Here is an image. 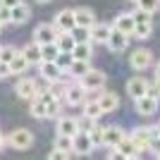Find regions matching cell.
I'll list each match as a JSON object with an SVG mask.
<instances>
[{"mask_svg":"<svg viewBox=\"0 0 160 160\" xmlns=\"http://www.w3.org/2000/svg\"><path fill=\"white\" fill-rule=\"evenodd\" d=\"M88 98V91L84 88L79 79H74V84H67V91H65V103L69 108H77V105H84V100Z\"/></svg>","mask_w":160,"mask_h":160,"instance_id":"cell-1","label":"cell"},{"mask_svg":"<svg viewBox=\"0 0 160 160\" xmlns=\"http://www.w3.org/2000/svg\"><path fill=\"white\" fill-rule=\"evenodd\" d=\"M129 65H132V69H136V72H143V69H148V67L153 65V53H151L148 48H136V50L129 55Z\"/></svg>","mask_w":160,"mask_h":160,"instance_id":"cell-2","label":"cell"},{"mask_svg":"<svg viewBox=\"0 0 160 160\" xmlns=\"http://www.w3.org/2000/svg\"><path fill=\"white\" fill-rule=\"evenodd\" d=\"M31 143H33V134L29 129H14L7 136V146L17 148V151H27V148H31Z\"/></svg>","mask_w":160,"mask_h":160,"instance_id":"cell-3","label":"cell"},{"mask_svg":"<svg viewBox=\"0 0 160 160\" xmlns=\"http://www.w3.org/2000/svg\"><path fill=\"white\" fill-rule=\"evenodd\" d=\"M14 93H17V98H22V100H31V98L38 96V84H36L33 79H29V77H24V79L17 81Z\"/></svg>","mask_w":160,"mask_h":160,"instance_id":"cell-4","label":"cell"},{"mask_svg":"<svg viewBox=\"0 0 160 160\" xmlns=\"http://www.w3.org/2000/svg\"><path fill=\"white\" fill-rule=\"evenodd\" d=\"M79 81L84 84L86 91H100V88L105 86V74L100 72V69H88Z\"/></svg>","mask_w":160,"mask_h":160,"instance_id":"cell-5","label":"cell"},{"mask_svg":"<svg viewBox=\"0 0 160 160\" xmlns=\"http://www.w3.org/2000/svg\"><path fill=\"white\" fill-rule=\"evenodd\" d=\"M38 72H41V77H43L48 84L62 79V74H65L60 67H58V62H55V60H41L38 62Z\"/></svg>","mask_w":160,"mask_h":160,"instance_id":"cell-6","label":"cell"},{"mask_svg":"<svg viewBox=\"0 0 160 160\" xmlns=\"http://www.w3.org/2000/svg\"><path fill=\"white\" fill-rule=\"evenodd\" d=\"M129 136H132V141L141 148V151H148L151 139L155 136V129H153V127H136V129H132V134H129Z\"/></svg>","mask_w":160,"mask_h":160,"instance_id":"cell-7","label":"cell"},{"mask_svg":"<svg viewBox=\"0 0 160 160\" xmlns=\"http://www.w3.org/2000/svg\"><path fill=\"white\" fill-rule=\"evenodd\" d=\"M134 105H136V112H139L141 117H153V115L158 112V98H153V96H148V93L136 98Z\"/></svg>","mask_w":160,"mask_h":160,"instance_id":"cell-8","label":"cell"},{"mask_svg":"<svg viewBox=\"0 0 160 160\" xmlns=\"http://www.w3.org/2000/svg\"><path fill=\"white\" fill-rule=\"evenodd\" d=\"M112 53H124L127 50V46H129V33H124V31H120V29H115L112 27V31H110V38H108V43H105Z\"/></svg>","mask_w":160,"mask_h":160,"instance_id":"cell-9","label":"cell"},{"mask_svg":"<svg viewBox=\"0 0 160 160\" xmlns=\"http://www.w3.org/2000/svg\"><path fill=\"white\" fill-rule=\"evenodd\" d=\"M79 129V117H72V115H60L58 117V134H67V136H77Z\"/></svg>","mask_w":160,"mask_h":160,"instance_id":"cell-10","label":"cell"},{"mask_svg":"<svg viewBox=\"0 0 160 160\" xmlns=\"http://www.w3.org/2000/svg\"><path fill=\"white\" fill-rule=\"evenodd\" d=\"M55 29L58 31H72L74 27H77V19H74V10H60V12L55 14V19H53Z\"/></svg>","mask_w":160,"mask_h":160,"instance_id":"cell-11","label":"cell"},{"mask_svg":"<svg viewBox=\"0 0 160 160\" xmlns=\"http://www.w3.org/2000/svg\"><path fill=\"white\" fill-rule=\"evenodd\" d=\"M148 86H151V84H148L143 77H132V79L127 81V96L132 100H136V98L148 93Z\"/></svg>","mask_w":160,"mask_h":160,"instance_id":"cell-12","label":"cell"},{"mask_svg":"<svg viewBox=\"0 0 160 160\" xmlns=\"http://www.w3.org/2000/svg\"><path fill=\"white\" fill-rule=\"evenodd\" d=\"M58 38V29H55V24H38V27L33 29V41L36 43H50V41Z\"/></svg>","mask_w":160,"mask_h":160,"instance_id":"cell-13","label":"cell"},{"mask_svg":"<svg viewBox=\"0 0 160 160\" xmlns=\"http://www.w3.org/2000/svg\"><path fill=\"white\" fill-rule=\"evenodd\" d=\"M93 141H91V136H88V132H79L77 136H74V153L77 155H88L93 153Z\"/></svg>","mask_w":160,"mask_h":160,"instance_id":"cell-14","label":"cell"},{"mask_svg":"<svg viewBox=\"0 0 160 160\" xmlns=\"http://www.w3.org/2000/svg\"><path fill=\"white\" fill-rule=\"evenodd\" d=\"M10 19H12L10 24H27V22L31 19V7L22 0L19 5H14L12 10H10Z\"/></svg>","mask_w":160,"mask_h":160,"instance_id":"cell-15","label":"cell"},{"mask_svg":"<svg viewBox=\"0 0 160 160\" xmlns=\"http://www.w3.org/2000/svg\"><path fill=\"white\" fill-rule=\"evenodd\" d=\"M127 136V132L122 127H105V134H103V146L105 148H115L122 139Z\"/></svg>","mask_w":160,"mask_h":160,"instance_id":"cell-16","label":"cell"},{"mask_svg":"<svg viewBox=\"0 0 160 160\" xmlns=\"http://www.w3.org/2000/svg\"><path fill=\"white\" fill-rule=\"evenodd\" d=\"M103 108V112H115L117 108H120V96L115 93V91H103L100 96H96Z\"/></svg>","mask_w":160,"mask_h":160,"instance_id":"cell-17","label":"cell"},{"mask_svg":"<svg viewBox=\"0 0 160 160\" xmlns=\"http://www.w3.org/2000/svg\"><path fill=\"white\" fill-rule=\"evenodd\" d=\"M112 27L132 36V33H134V27H136V19H134V14H132V12H122V14H117V17H115Z\"/></svg>","mask_w":160,"mask_h":160,"instance_id":"cell-18","label":"cell"},{"mask_svg":"<svg viewBox=\"0 0 160 160\" xmlns=\"http://www.w3.org/2000/svg\"><path fill=\"white\" fill-rule=\"evenodd\" d=\"M110 31H112V24H100V22H96L93 27H91V43H108Z\"/></svg>","mask_w":160,"mask_h":160,"instance_id":"cell-19","label":"cell"},{"mask_svg":"<svg viewBox=\"0 0 160 160\" xmlns=\"http://www.w3.org/2000/svg\"><path fill=\"white\" fill-rule=\"evenodd\" d=\"M115 148L122 153V158H139V155H141V148L132 141V136H124V139H122Z\"/></svg>","mask_w":160,"mask_h":160,"instance_id":"cell-20","label":"cell"},{"mask_svg":"<svg viewBox=\"0 0 160 160\" xmlns=\"http://www.w3.org/2000/svg\"><path fill=\"white\" fill-rule=\"evenodd\" d=\"M74 19H77V27L91 29L96 24V14H93V10H88V7H77V10H74Z\"/></svg>","mask_w":160,"mask_h":160,"instance_id":"cell-21","label":"cell"},{"mask_svg":"<svg viewBox=\"0 0 160 160\" xmlns=\"http://www.w3.org/2000/svg\"><path fill=\"white\" fill-rule=\"evenodd\" d=\"M72 55H74V60L91 62V58H93V43H91V41H81V43H77L74 50H72Z\"/></svg>","mask_w":160,"mask_h":160,"instance_id":"cell-22","label":"cell"},{"mask_svg":"<svg viewBox=\"0 0 160 160\" xmlns=\"http://www.w3.org/2000/svg\"><path fill=\"white\" fill-rule=\"evenodd\" d=\"M29 65L31 62L27 60V55L22 53V50H17V55H14L12 60H10V69H12V77H19V74H24L29 69Z\"/></svg>","mask_w":160,"mask_h":160,"instance_id":"cell-23","label":"cell"},{"mask_svg":"<svg viewBox=\"0 0 160 160\" xmlns=\"http://www.w3.org/2000/svg\"><path fill=\"white\" fill-rule=\"evenodd\" d=\"M55 43H58V48H60V50H65V53H72L74 46H77V41H74L72 31H58Z\"/></svg>","mask_w":160,"mask_h":160,"instance_id":"cell-24","label":"cell"},{"mask_svg":"<svg viewBox=\"0 0 160 160\" xmlns=\"http://www.w3.org/2000/svg\"><path fill=\"white\" fill-rule=\"evenodd\" d=\"M22 53L27 55V60L31 62V65H38L43 58H41V43H36V41H31V43H27V46L22 48Z\"/></svg>","mask_w":160,"mask_h":160,"instance_id":"cell-25","label":"cell"},{"mask_svg":"<svg viewBox=\"0 0 160 160\" xmlns=\"http://www.w3.org/2000/svg\"><path fill=\"white\" fill-rule=\"evenodd\" d=\"M88 69H91V65H88L86 60H74L72 65H69V69H67L65 74H69L72 79H81V77H84V74H86Z\"/></svg>","mask_w":160,"mask_h":160,"instance_id":"cell-26","label":"cell"},{"mask_svg":"<svg viewBox=\"0 0 160 160\" xmlns=\"http://www.w3.org/2000/svg\"><path fill=\"white\" fill-rule=\"evenodd\" d=\"M84 115H86V117H93V120H98L100 115H105L103 108H100V103H98V98H86L84 100Z\"/></svg>","mask_w":160,"mask_h":160,"instance_id":"cell-27","label":"cell"},{"mask_svg":"<svg viewBox=\"0 0 160 160\" xmlns=\"http://www.w3.org/2000/svg\"><path fill=\"white\" fill-rule=\"evenodd\" d=\"M153 33V22L146 19V22H136V27H134V38H139V41H146L148 36Z\"/></svg>","mask_w":160,"mask_h":160,"instance_id":"cell-28","label":"cell"},{"mask_svg":"<svg viewBox=\"0 0 160 160\" xmlns=\"http://www.w3.org/2000/svg\"><path fill=\"white\" fill-rule=\"evenodd\" d=\"M29 112H31V117H36V120H46V103L38 98H31L29 100Z\"/></svg>","mask_w":160,"mask_h":160,"instance_id":"cell-29","label":"cell"},{"mask_svg":"<svg viewBox=\"0 0 160 160\" xmlns=\"http://www.w3.org/2000/svg\"><path fill=\"white\" fill-rule=\"evenodd\" d=\"M60 55V48H58V43L55 41H50V43H43L41 46V58L43 60H55Z\"/></svg>","mask_w":160,"mask_h":160,"instance_id":"cell-30","label":"cell"},{"mask_svg":"<svg viewBox=\"0 0 160 160\" xmlns=\"http://www.w3.org/2000/svg\"><path fill=\"white\" fill-rule=\"evenodd\" d=\"M62 105H65V100H60V98H53L50 103H46V115L53 120V117H60V112H62Z\"/></svg>","mask_w":160,"mask_h":160,"instance_id":"cell-31","label":"cell"},{"mask_svg":"<svg viewBox=\"0 0 160 160\" xmlns=\"http://www.w3.org/2000/svg\"><path fill=\"white\" fill-rule=\"evenodd\" d=\"M55 148H62V151H69V153H74V136L58 134V139H55Z\"/></svg>","mask_w":160,"mask_h":160,"instance_id":"cell-32","label":"cell"},{"mask_svg":"<svg viewBox=\"0 0 160 160\" xmlns=\"http://www.w3.org/2000/svg\"><path fill=\"white\" fill-rule=\"evenodd\" d=\"M103 134H105V127H100V124H93V127L88 129V136L93 141V146H103Z\"/></svg>","mask_w":160,"mask_h":160,"instance_id":"cell-33","label":"cell"},{"mask_svg":"<svg viewBox=\"0 0 160 160\" xmlns=\"http://www.w3.org/2000/svg\"><path fill=\"white\" fill-rule=\"evenodd\" d=\"M55 62H58V67H60L62 72H67V69H69V65L74 62V55H72V53H65V50H60V55L55 58Z\"/></svg>","mask_w":160,"mask_h":160,"instance_id":"cell-34","label":"cell"},{"mask_svg":"<svg viewBox=\"0 0 160 160\" xmlns=\"http://www.w3.org/2000/svg\"><path fill=\"white\" fill-rule=\"evenodd\" d=\"M72 36H74L77 43H81V41H91V29H86V27H74L72 29Z\"/></svg>","mask_w":160,"mask_h":160,"instance_id":"cell-35","label":"cell"},{"mask_svg":"<svg viewBox=\"0 0 160 160\" xmlns=\"http://www.w3.org/2000/svg\"><path fill=\"white\" fill-rule=\"evenodd\" d=\"M136 7H141V10H146V12H158L160 10V0H136Z\"/></svg>","mask_w":160,"mask_h":160,"instance_id":"cell-36","label":"cell"},{"mask_svg":"<svg viewBox=\"0 0 160 160\" xmlns=\"http://www.w3.org/2000/svg\"><path fill=\"white\" fill-rule=\"evenodd\" d=\"M14 55H17V48H14V46H2V48H0V60H2V62H10Z\"/></svg>","mask_w":160,"mask_h":160,"instance_id":"cell-37","label":"cell"},{"mask_svg":"<svg viewBox=\"0 0 160 160\" xmlns=\"http://www.w3.org/2000/svg\"><path fill=\"white\" fill-rule=\"evenodd\" d=\"M69 151H62V148H53L50 153H48V160H69Z\"/></svg>","mask_w":160,"mask_h":160,"instance_id":"cell-38","label":"cell"},{"mask_svg":"<svg viewBox=\"0 0 160 160\" xmlns=\"http://www.w3.org/2000/svg\"><path fill=\"white\" fill-rule=\"evenodd\" d=\"M134 19H136V22H146V19H151V17H153V14H151V12H146V10H141V7H136V10H134Z\"/></svg>","mask_w":160,"mask_h":160,"instance_id":"cell-39","label":"cell"},{"mask_svg":"<svg viewBox=\"0 0 160 160\" xmlns=\"http://www.w3.org/2000/svg\"><path fill=\"white\" fill-rule=\"evenodd\" d=\"M93 124H96V120H93V117H86V115H84V117L79 120V129H81V132H88V129L93 127Z\"/></svg>","mask_w":160,"mask_h":160,"instance_id":"cell-40","label":"cell"},{"mask_svg":"<svg viewBox=\"0 0 160 160\" xmlns=\"http://www.w3.org/2000/svg\"><path fill=\"white\" fill-rule=\"evenodd\" d=\"M7 77H12L10 62H2V60H0V79H7Z\"/></svg>","mask_w":160,"mask_h":160,"instance_id":"cell-41","label":"cell"},{"mask_svg":"<svg viewBox=\"0 0 160 160\" xmlns=\"http://www.w3.org/2000/svg\"><path fill=\"white\" fill-rule=\"evenodd\" d=\"M0 19L5 22V24H7V22H12V19H10V7H2V5H0Z\"/></svg>","mask_w":160,"mask_h":160,"instance_id":"cell-42","label":"cell"},{"mask_svg":"<svg viewBox=\"0 0 160 160\" xmlns=\"http://www.w3.org/2000/svg\"><path fill=\"white\" fill-rule=\"evenodd\" d=\"M19 2H22V0H0V5H2V7H10V10H12L14 5H19Z\"/></svg>","mask_w":160,"mask_h":160,"instance_id":"cell-43","label":"cell"},{"mask_svg":"<svg viewBox=\"0 0 160 160\" xmlns=\"http://www.w3.org/2000/svg\"><path fill=\"white\" fill-rule=\"evenodd\" d=\"M7 146V136H5V134H2V132H0V151H2V148H5Z\"/></svg>","mask_w":160,"mask_h":160,"instance_id":"cell-44","label":"cell"},{"mask_svg":"<svg viewBox=\"0 0 160 160\" xmlns=\"http://www.w3.org/2000/svg\"><path fill=\"white\" fill-rule=\"evenodd\" d=\"M155 77H160V62L155 65Z\"/></svg>","mask_w":160,"mask_h":160,"instance_id":"cell-45","label":"cell"},{"mask_svg":"<svg viewBox=\"0 0 160 160\" xmlns=\"http://www.w3.org/2000/svg\"><path fill=\"white\" fill-rule=\"evenodd\" d=\"M153 129H155V134H158V136H160V122H158V124H155Z\"/></svg>","mask_w":160,"mask_h":160,"instance_id":"cell-46","label":"cell"},{"mask_svg":"<svg viewBox=\"0 0 160 160\" xmlns=\"http://www.w3.org/2000/svg\"><path fill=\"white\" fill-rule=\"evenodd\" d=\"M36 2H53V0H36Z\"/></svg>","mask_w":160,"mask_h":160,"instance_id":"cell-47","label":"cell"},{"mask_svg":"<svg viewBox=\"0 0 160 160\" xmlns=\"http://www.w3.org/2000/svg\"><path fill=\"white\" fill-rule=\"evenodd\" d=\"M2 24H5V22H2V19H0V29H2Z\"/></svg>","mask_w":160,"mask_h":160,"instance_id":"cell-48","label":"cell"},{"mask_svg":"<svg viewBox=\"0 0 160 160\" xmlns=\"http://www.w3.org/2000/svg\"><path fill=\"white\" fill-rule=\"evenodd\" d=\"M134 2H136V0H134Z\"/></svg>","mask_w":160,"mask_h":160,"instance_id":"cell-49","label":"cell"},{"mask_svg":"<svg viewBox=\"0 0 160 160\" xmlns=\"http://www.w3.org/2000/svg\"><path fill=\"white\" fill-rule=\"evenodd\" d=\"M0 48H2V46H0Z\"/></svg>","mask_w":160,"mask_h":160,"instance_id":"cell-50","label":"cell"}]
</instances>
